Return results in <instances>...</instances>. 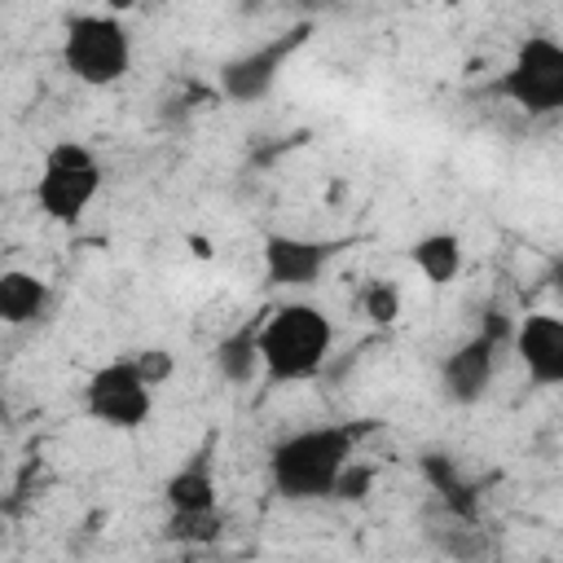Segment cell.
<instances>
[{"mask_svg": "<svg viewBox=\"0 0 563 563\" xmlns=\"http://www.w3.org/2000/svg\"><path fill=\"white\" fill-rule=\"evenodd\" d=\"M13 422V413H9V405H4V396H0V431Z\"/></svg>", "mask_w": 563, "mask_h": 563, "instance_id": "obj_20", "label": "cell"}, {"mask_svg": "<svg viewBox=\"0 0 563 563\" xmlns=\"http://www.w3.org/2000/svg\"><path fill=\"white\" fill-rule=\"evenodd\" d=\"M62 66L88 88H110L132 70V35L114 13H75L62 26Z\"/></svg>", "mask_w": 563, "mask_h": 563, "instance_id": "obj_3", "label": "cell"}, {"mask_svg": "<svg viewBox=\"0 0 563 563\" xmlns=\"http://www.w3.org/2000/svg\"><path fill=\"white\" fill-rule=\"evenodd\" d=\"M194 255H198V260H207V255H211V246H207V238H194Z\"/></svg>", "mask_w": 563, "mask_h": 563, "instance_id": "obj_19", "label": "cell"}, {"mask_svg": "<svg viewBox=\"0 0 563 563\" xmlns=\"http://www.w3.org/2000/svg\"><path fill=\"white\" fill-rule=\"evenodd\" d=\"M0 550H4V528H0Z\"/></svg>", "mask_w": 563, "mask_h": 563, "instance_id": "obj_21", "label": "cell"}, {"mask_svg": "<svg viewBox=\"0 0 563 563\" xmlns=\"http://www.w3.org/2000/svg\"><path fill=\"white\" fill-rule=\"evenodd\" d=\"M53 303V290L40 273L4 268L0 273V325H35Z\"/></svg>", "mask_w": 563, "mask_h": 563, "instance_id": "obj_11", "label": "cell"}, {"mask_svg": "<svg viewBox=\"0 0 563 563\" xmlns=\"http://www.w3.org/2000/svg\"><path fill=\"white\" fill-rule=\"evenodd\" d=\"M260 369L273 383H303L317 378L334 352V321L317 303H277L260 325Z\"/></svg>", "mask_w": 563, "mask_h": 563, "instance_id": "obj_1", "label": "cell"}, {"mask_svg": "<svg viewBox=\"0 0 563 563\" xmlns=\"http://www.w3.org/2000/svg\"><path fill=\"white\" fill-rule=\"evenodd\" d=\"M163 497H167V510L172 515H207V510H216V475H211V462L207 457L185 462L163 484Z\"/></svg>", "mask_w": 563, "mask_h": 563, "instance_id": "obj_12", "label": "cell"}, {"mask_svg": "<svg viewBox=\"0 0 563 563\" xmlns=\"http://www.w3.org/2000/svg\"><path fill=\"white\" fill-rule=\"evenodd\" d=\"M497 92L515 101L523 114H554L563 110V44L550 35H528L510 66L497 79Z\"/></svg>", "mask_w": 563, "mask_h": 563, "instance_id": "obj_5", "label": "cell"}, {"mask_svg": "<svg viewBox=\"0 0 563 563\" xmlns=\"http://www.w3.org/2000/svg\"><path fill=\"white\" fill-rule=\"evenodd\" d=\"M84 413L110 431H136L154 413V391L141 383L128 356L101 365L84 383Z\"/></svg>", "mask_w": 563, "mask_h": 563, "instance_id": "obj_6", "label": "cell"}, {"mask_svg": "<svg viewBox=\"0 0 563 563\" xmlns=\"http://www.w3.org/2000/svg\"><path fill=\"white\" fill-rule=\"evenodd\" d=\"M493 374H497V343L484 339V334H471L466 343H457L444 356V365H440V391L453 405H475L493 387Z\"/></svg>", "mask_w": 563, "mask_h": 563, "instance_id": "obj_10", "label": "cell"}, {"mask_svg": "<svg viewBox=\"0 0 563 563\" xmlns=\"http://www.w3.org/2000/svg\"><path fill=\"white\" fill-rule=\"evenodd\" d=\"M409 260H413V268H418L431 286H449V282L462 273V238L449 233V229L422 233V238H413Z\"/></svg>", "mask_w": 563, "mask_h": 563, "instance_id": "obj_13", "label": "cell"}, {"mask_svg": "<svg viewBox=\"0 0 563 563\" xmlns=\"http://www.w3.org/2000/svg\"><path fill=\"white\" fill-rule=\"evenodd\" d=\"M303 40H308V26H295V31H286V35H277V40H268V44H255V48L229 57V62L220 66V92H224L229 101H238V106H251V101L268 97L273 84H277V75H282V66L290 62V53H295Z\"/></svg>", "mask_w": 563, "mask_h": 563, "instance_id": "obj_7", "label": "cell"}, {"mask_svg": "<svg viewBox=\"0 0 563 563\" xmlns=\"http://www.w3.org/2000/svg\"><path fill=\"white\" fill-rule=\"evenodd\" d=\"M101 163L88 145L79 141H57L48 145L40 176H35V202L48 220L57 224H79L84 211L92 207V198L101 194Z\"/></svg>", "mask_w": 563, "mask_h": 563, "instance_id": "obj_4", "label": "cell"}, {"mask_svg": "<svg viewBox=\"0 0 563 563\" xmlns=\"http://www.w3.org/2000/svg\"><path fill=\"white\" fill-rule=\"evenodd\" d=\"M510 347L528 378L537 387H559L563 383V317L554 312H528L510 330Z\"/></svg>", "mask_w": 563, "mask_h": 563, "instance_id": "obj_8", "label": "cell"}, {"mask_svg": "<svg viewBox=\"0 0 563 563\" xmlns=\"http://www.w3.org/2000/svg\"><path fill=\"white\" fill-rule=\"evenodd\" d=\"M334 242L295 238V233H268L264 238V277L273 286H312L325 264L334 260Z\"/></svg>", "mask_w": 563, "mask_h": 563, "instance_id": "obj_9", "label": "cell"}, {"mask_svg": "<svg viewBox=\"0 0 563 563\" xmlns=\"http://www.w3.org/2000/svg\"><path fill=\"white\" fill-rule=\"evenodd\" d=\"M369 484H374V471H369V466L347 462V466H343V475H339V484H334V497H365V493H369Z\"/></svg>", "mask_w": 563, "mask_h": 563, "instance_id": "obj_18", "label": "cell"}, {"mask_svg": "<svg viewBox=\"0 0 563 563\" xmlns=\"http://www.w3.org/2000/svg\"><path fill=\"white\" fill-rule=\"evenodd\" d=\"M220 510H207V515H167V528L163 537L167 541H180V545H207L220 537Z\"/></svg>", "mask_w": 563, "mask_h": 563, "instance_id": "obj_15", "label": "cell"}, {"mask_svg": "<svg viewBox=\"0 0 563 563\" xmlns=\"http://www.w3.org/2000/svg\"><path fill=\"white\" fill-rule=\"evenodd\" d=\"M361 308H365V317H369L374 325H391V321L400 317V290H396L391 282H369V286L361 290Z\"/></svg>", "mask_w": 563, "mask_h": 563, "instance_id": "obj_16", "label": "cell"}, {"mask_svg": "<svg viewBox=\"0 0 563 563\" xmlns=\"http://www.w3.org/2000/svg\"><path fill=\"white\" fill-rule=\"evenodd\" d=\"M347 462H352L347 427H308L286 435L268 453V479H273V493L286 501H321V497H334V484Z\"/></svg>", "mask_w": 563, "mask_h": 563, "instance_id": "obj_2", "label": "cell"}, {"mask_svg": "<svg viewBox=\"0 0 563 563\" xmlns=\"http://www.w3.org/2000/svg\"><path fill=\"white\" fill-rule=\"evenodd\" d=\"M216 369H220V378L224 383H233V387H246V383H255L264 369H260V343H255V325H238V330H229L220 343H216Z\"/></svg>", "mask_w": 563, "mask_h": 563, "instance_id": "obj_14", "label": "cell"}, {"mask_svg": "<svg viewBox=\"0 0 563 563\" xmlns=\"http://www.w3.org/2000/svg\"><path fill=\"white\" fill-rule=\"evenodd\" d=\"M128 361H132V369L141 374V383H145L150 391L163 387V383L176 374V356H172L167 347H141V352H132Z\"/></svg>", "mask_w": 563, "mask_h": 563, "instance_id": "obj_17", "label": "cell"}]
</instances>
